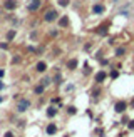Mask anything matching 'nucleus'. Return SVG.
I'll list each match as a JSON object with an SVG mask.
<instances>
[{
    "instance_id": "f257e3e1",
    "label": "nucleus",
    "mask_w": 134,
    "mask_h": 137,
    "mask_svg": "<svg viewBox=\"0 0 134 137\" xmlns=\"http://www.w3.org/2000/svg\"><path fill=\"white\" fill-rule=\"evenodd\" d=\"M127 109H129L127 100H116L114 102V112L116 114H124Z\"/></svg>"
},
{
    "instance_id": "f03ea898",
    "label": "nucleus",
    "mask_w": 134,
    "mask_h": 137,
    "mask_svg": "<svg viewBox=\"0 0 134 137\" xmlns=\"http://www.w3.org/2000/svg\"><path fill=\"white\" fill-rule=\"evenodd\" d=\"M57 19H59V13H57L55 8H49V10H45L44 13V22H55Z\"/></svg>"
},
{
    "instance_id": "7ed1b4c3",
    "label": "nucleus",
    "mask_w": 134,
    "mask_h": 137,
    "mask_svg": "<svg viewBox=\"0 0 134 137\" xmlns=\"http://www.w3.org/2000/svg\"><path fill=\"white\" fill-rule=\"evenodd\" d=\"M109 27H111V22L106 20L104 24H101V25H97V27H96V33H97V35H101V37H106L107 33H109Z\"/></svg>"
},
{
    "instance_id": "20e7f679",
    "label": "nucleus",
    "mask_w": 134,
    "mask_h": 137,
    "mask_svg": "<svg viewBox=\"0 0 134 137\" xmlns=\"http://www.w3.org/2000/svg\"><path fill=\"white\" fill-rule=\"evenodd\" d=\"M91 12H92V15L101 17V15H104V13H106V7H104L101 2H96V4L91 7Z\"/></svg>"
},
{
    "instance_id": "39448f33",
    "label": "nucleus",
    "mask_w": 134,
    "mask_h": 137,
    "mask_svg": "<svg viewBox=\"0 0 134 137\" xmlns=\"http://www.w3.org/2000/svg\"><path fill=\"white\" fill-rule=\"evenodd\" d=\"M106 79H107V72L104 70V68H101V70L94 75V82H96V85H102Z\"/></svg>"
},
{
    "instance_id": "423d86ee",
    "label": "nucleus",
    "mask_w": 134,
    "mask_h": 137,
    "mask_svg": "<svg viewBox=\"0 0 134 137\" xmlns=\"http://www.w3.org/2000/svg\"><path fill=\"white\" fill-rule=\"evenodd\" d=\"M28 107H30V100L28 99H20L17 102V110L19 112H25V110H28Z\"/></svg>"
},
{
    "instance_id": "0eeeda50",
    "label": "nucleus",
    "mask_w": 134,
    "mask_h": 137,
    "mask_svg": "<svg viewBox=\"0 0 134 137\" xmlns=\"http://www.w3.org/2000/svg\"><path fill=\"white\" fill-rule=\"evenodd\" d=\"M40 5H42V0H30L28 5H27V10L34 13V12H37V10L40 8Z\"/></svg>"
},
{
    "instance_id": "6e6552de",
    "label": "nucleus",
    "mask_w": 134,
    "mask_h": 137,
    "mask_svg": "<svg viewBox=\"0 0 134 137\" xmlns=\"http://www.w3.org/2000/svg\"><path fill=\"white\" fill-rule=\"evenodd\" d=\"M34 68H35V72H39V74H45V72H47V68H49V65H47V62H45V60H39Z\"/></svg>"
},
{
    "instance_id": "1a4fd4ad",
    "label": "nucleus",
    "mask_w": 134,
    "mask_h": 137,
    "mask_svg": "<svg viewBox=\"0 0 134 137\" xmlns=\"http://www.w3.org/2000/svg\"><path fill=\"white\" fill-rule=\"evenodd\" d=\"M77 65H79V60L76 57H72V59H69V60L65 62V68H67V70H76Z\"/></svg>"
},
{
    "instance_id": "9d476101",
    "label": "nucleus",
    "mask_w": 134,
    "mask_h": 137,
    "mask_svg": "<svg viewBox=\"0 0 134 137\" xmlns=\"http://www.w3.org/2000/svg\"><path fill=\"white\" fill-rule=\"evenodd\" d=\"M91 97H92V100H97L99 97H101V94H102V89H101V85H96L94 89H91Z\"/></svg>"
},
{
    "instance_id": "9b49d317",
    "label": "nucleus",
    "mask_w": 134,
    "mask_h": 137,
    "mask_svg": "<svg viewBox=\"0 0 134 137\" xmlns=\"http://www.w3.org/2000/svg\"><path fill=\"white\" fill-rule=\"evenodd\" d=\"M59 114V109L57 107H54V105H50V107H47V110H45V115L49 117V119H54V117Z\"/></svg>"
},
{
    "instance_id": "f8f14e48",
    "label": "nucleus",
    "mask_w": 134,
    "mask_h": 137,
    "mask_svg": "<svg viewBox=\"0 0 134 137\" xmlns=\"http://www.w3.org/2000/svg\"><path fill=\"white\" fill-rule=\"evenodd\" d=\"M57 22H59V27H61V28H67V27H69V17H67V15L59 17Z\"/></svg>"
},
{
    "instance_id": "ddd939ff",
    "label": "nucleus",
    "mask_w": 134,
    "mask_h": 137,
    "mask_svg": "<svg viewBox=\"0 0 134 137\" xmlns=\"http://www.w3.org/2000/svg\"><path fill=\"white\" fill-rule=\"evenodd\" d=\"M45 132H47V135H55L57 134V125L54 124V122H49V125L45 127Z\"/></svg>"
},
{
    "instance_id": "4468645a",
    "label": "nucleus",
    "mask_w": 134,
    "mask_h": 137,
    "mask_svg": "<svg viewBox=\"0 0 134 137\" xmlns=\"http://www.w3.org/2000/svg\"><path fill=\"white\" fill-rule=\"evenodd\" d=\"M17 5H19V4H17L15 0H7V2H4V7L7 8V10H15Z\"/></svg>"
},
{
    "instance_id": "2eb2a0df",
    "label": "nucleus",
    "mask_w": 134,
    "mask_h": 137,
    "mask_svg": "<svg viewBox=\"0 0 134 137\" xmlns=\"http://www.w3.org/2000/svg\"><path fill=\"white\" fill-rule=\"evenodd\" d=\"M114 55H116V57H124V55H126V47H122V45L116 47V48H114Z\"/></svg>"
},
{
    "instance_id": "dca6fc26",
    "label": "nucleus",
    "mask_w": 134,
    "mask_h": 137,
    "mask_svg": "<svg viewBox=\"0 0 134 137\" xmlns=\"http://www.w3.org/2000/svg\"><path fill=\"white\" fill-rule=\"evenodd\" d=\"M52 82H54L55 85H62V84H64V77H62V74H61V72H57L55 77L52 79Z\"/></svg>"
},
{
    "instance_id": "f3484780",
    "label": "nucleus",
    "mask_w": 134,
    "mask_h": 137,
    "mask_svg": "<svg viewBox=\"0 0 134 137\" xmlns=\"http://www.w3.org/2000/svg\"><path fill=\"white\" fill-rule=\"evenodd\" d=\"M44 92H45V87L42 84H37L35 87H34V94H35V95H42Z\"/></svg>"
},
{
    "instance_id": "a211bd4d",
    "label": "nucleus",
    "mask_w": 134,
    "mask_h": 137,
    "mask_svg": "<svg viewBox=\"0 0 134 137\" xmlns=\"http://www.w3.org/2000/svg\"><path fill=\"white\" fill-rule=\"evenodd\" d=\"M40 84L44 85L45 89H47V87H49V85L52 84V77H50V75H45V77H42V80H40Z\"/></svg>"
},
{
    "instance_id": "6ab92c4d",
    "label": "nucleus",
    "mask_w": 134,
    "mask_h": 137,
    "mask_svg": "<svg viewBox=\"0 0 134 137\" xmlns=\"http://www.w3.org/2000/svg\"><path fill=\"white\" fill-rule=\"evenodd\" d=\"M65 112L69 114V115H76V114H77V107H76V105H67V107H65Z\"/></svg>"
},
{
    "instance_id": "aec40b11",
    "label": "nucleus",
    "mask_w": 134,
    "mask_h": 137,
    "mask_svg": "<svg viewBox=\"0 0 134 137\" xmlns=\"http://www.w3.org/2000/svg\"><path fill=\"white\" fill-rule=\"evenodd\" d=\"M92 74V67L89 65V62H85L84 64V70H82V75H91Z\"/></svg>"
},
{
    "instance_id": "412c9836",
    "label": "nucleus",
    "mask_w": 134,
    "mask_h": 137,
    "mask_svg": "<svg viewBox=\"0 0 134 137\" xmlns=\"http://www.w3.org/2000/svg\"><path fill=\"white\" fill-rule=\"evenodd\" d=\"M82 50H84V52H91V50H92V44H91V42H87V44H84V47H82Z\"/></svg>"
},
{
    "instance_id": "4be33fe9",
    "label": "nucleus",
    "mask_w": 134,
    "mask_h": 137,
    "mask_svg": "<svg viewBox=\"0 0 134 137\" xmlns=\"http://www.w3.org/2000/svg\"><path fill=\"white\" fill-rule=\"evenodd\" d=\"M109 75H111V79H117L119 77V70H116V68H112L109 72Z\"/></svg>"
},
{
    "instance_id": "5701e85b",
    "label": "nucleus",
    "mask_w": 134,
    "mask_h": 137,
    "mask_svg": "<svg viewBox=\"0 0 134 137\" xmlns=\"http://www.w3.org/2000/svg\"><path fill=\"white\" fill-rule=\"evenodd\" d=\"M94 134H96V135H97V137H102V135H104V134H106V130L99 127V129H96V130H94Z\"/></svg>"
},
{
    "instance_id": "b1692460",
    "label": "nucleus",
    "mask_w": 134,
    "mask_h": 137,
    "mask_svg": "<svg viewBox=\"0 0 134 137\" xmlns=\"http://www.w3.org/2000/svg\"><path fill=\"white\" fill-rule=\"evenodd\" d=\"M57 4L61 5V7H67V5L70 4V0H59V2H57Z\"/></svg>"
},
{
    "instance_id": "393cba45",
    "label": "nucleus",
    "mask_w": 134,
    "mask_h": 137,
    "mask_svg": "<svg viewBox=\"0 0 134 137\" xmlns=\"http://www.w3.org/2000/svg\"><path fill=\"white\" fill-rule=\"evenodd\" d=\"M13 37H15V30H10V32H7V40H12Z\"/></svg>"
},
{
    "instance_id": "a878e982",
    "label": "nucleus",
    "mask_w": 134,
    "mask_h": 137,
    "mask_svg": "<svg viewBox=\"0 0 134 137\" xmlns=\"http://www.w3.org/2000/svg\"><path fill=\"white\" fill-rule=\"evenodd\" d=\"M96 59H97V60L104 59V52H102V50H97V54H96Z\"/></svg>"
},
{
    "instance_id": "bb28decb",
    "label": "nucleus",
    "mask_w": 134,
    "mask_h": 137,
    "mask_svg": "<svg viewBox=\"0 0 134 137\" xmlns=\"http://www.w3.org/2000/svg\"><path fill=\"white\" fill-rule=\"evenodd\" d=\"M99 62H101V65H102V67H107V65H109V59H101Z\"/></svg>"
},
{
    "instance_id": "cd10ccee",
    "label": "nucleus",
    "mask_w": 134,
    "mask_h": 137,
    "mask_svg": "<svg viewBox=\"0 0 134 137\" xmlns=\"http://www.w3.org/2000/svg\"><path fill=\"white\" fill-rule=\"evenodd\" d=\"M127 129H129V130H134V119L127 122Z\"/></svg>"
},
{
    "instance_id": "c85d7f7f",
    "label": "nucleus",
    "mask_w": 134,
    "mask_h": 137,
    "mask_svg": "<svg viewBox=\"0 0 134 137\" xmlns=\"http://www.w3.org/2000/svg\"><path fill=\"white\" fill-rule=\"evenodd\" d=\"M50 102H52V104H57V102H61V97H52Z\"/></svg>"
},
{
    "instance_id": "c756f323",
    "label": "nucleus",
    "mask_w": 134,
    "mask_h": 137,
    "mask_svg": "<svg viewBox=\"0 0 134 137\" xmlns=\"http://www.w3.org/2000/svg\"><path fill=\"white\" fill-rule=\"evenodd\" d=\"M22 60V59H20V57H19V55H15V57H13V59H12V62H13V64H19V62H20Z\"/></svg>"
},
{
    "instance_id": "7c9ffc66",
    "label": "nucleus",
    "mask_w": 134,
    "mask_h": 137,
    "mask_svg": "<svg viewBox=\"0 0 134 137\" xmlns=\"http://www.w3.org/2000/svg\"><path fill=\"white\" fill-rule=\"evenodd\" d=\"M57 35H59V30H55V28L50 30V37H57Z\"/></svg>"
},
{
    "instance_id": "2f4dec72",
    "label": "nucleus",
    "mask_w": 134,
    "mask_h": 137,
    "mask_svg": "<svg viewBox=\"0 0 134 137\" xmlns=\"http://www.w3.org/2000/svg\"><path fill=\"white\" fill-rule=\"evenodd\" d=\"M107 44H109V45H116V39H114V37H111V39H109V42H107Z\"/></svg>"
},
{
    "instance_id": "473e14b6",
    "label": "nucleus",
    "mask_w": 134,
    "mask_h": 137,
    "mask_svg": "<svg viewBox=\"0 0 134 137\" xmlns=\"http://www.w3.org/2000/svg\"><path fill=\"white\" fill-rule=\"evenodd\" d=\"M0 48H4V50H5V48H8V44H5V42H2V44H0Z\"/></svg>"
},
{
    "instance_id": "72a5a7b5",
    "label": "nucleus",
    "mask_w": 134,
    "mask_h": 137,
    "mask_svg": "<svg viewBox=\"0 0 134 137\" xmlns=\"http://www.w3.org/2000/svg\"><path fill=\"white\" fill-rule=\"evenodd\" d=\"M4 137H15V135H13V132H5Z\"/></svg>"
},
{
    "instance_id": "f704fd0d",
    "label": "nucleus",
    "mask_w": 134,
    "mask_h": 137,
    "mask_svg": "<svg viewBox=\"0 0 134 137\" xmlns=\"http://www.w3.org/2000/svg\"><path fill=\"white\" fill-rule=\"evenodd\" d=\"M85 114H87L89 117H94V114H92V110H91V109H87V110H85Z\"/></svg>"
},
{
    "instance_id": "c9c22d12",
    "label": "nucleus",
    "mask_w": 134,
    "mask_h": 137,
    "mask_svg": "<svg viewBox=\"0 0 134 137\" xmlns=\"http://www.w3.org/2000/svg\"><path fill=\"white\" fill-rule=\"evenodd\" d=\"M129 107H132V109H134V99H132V100L129 102Z\"/></svg>"
},
{
    "instance_id": "e433bc0d",
    "label": "nucleus",
    "mask_w": 134,
    "mask_h": 137,
    "mask_svg": "<svg viewBox=\"0 0 134 137\" xmlns=\"http://www.w3.org/2000/svg\"><path fill=\"white\" fill-rule=\"evenodd\" d=\"M2 89H4V82L0 80V90H2Z\"/></svg>"
},
{
    "instance_id": "4c0bfd02",
    "label": "nucleus",
    "mask_w": 134,
    "mask_h": 137,
    "mask_svg": "<svg viewBox=\"0 0 134 137\" xmlns=\"http://www.w3.org/2000/svg\"><path fill=\"white\" fill-rule=\"evenodd\" d=\"M4 74H5V72L2 70V68H0V77H4Z\"/></svg>"
},
{
    "instance_id": "58836bf2",
    "label": "nucleus",
    "mask_w": 134,
    "mask_h": 137,
    "mask_svg": "<svg viewBox=\"0 0 134 137\" xmlns=\"http://www.w3.org/2000/svg\"><path fill=\"white\" fill-rule=\"evenodd\" d=\"M2 100H4V97H2V95H0V102H2Z\"/></svg>"
},
{
    "instance_id": "ea45409f",
    "label": "nucleus",
    "mask_w": 134,
    "mask_h": 137,
    "mask_svg": "<svg viewBox=\"0 0 134 137\" xmlns=\"http://www.w3.org/2000/svg\"><path fill=\"white\" fill-rule=\"evenodd\" d=\"M64 137H69V135H64Z\"/></svg>"
}]
</instances>
